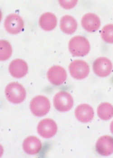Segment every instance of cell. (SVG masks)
I'll return each mask as SVG.
<instances>
[{
    "label": "cell",
    "instance_id": "cell-1",
    "mask_svg": "<svg viewBox=\"0 0 113 158\" xmlns=\"http://www.w3.org/2000/svg\"><path fill=\"white\" fill-rule=\"evenodd\" d=\"M69 48L73 56H84L89 52L90 44L85 37L77 35L73 37L69 41Z\"/></svg>",
    "mask_w": 113,
    "mask_h": 158
},
{
    "label": "cell",
    "instance_id": "cell-2",
    "mask_svg": "<svg viewBox=\"0 0 113 158\" xmlns=\"http://www.w3.org/2000/svg\"><path fill=\"white\" fill-rule=\"evenodd\" d=\"M5 94L7 99L14 104L23 102L26 96L25 88L18 82H13L6 86Z\"/></svg>",
    "mask_w": 113,
    "mask_h": 158
},
{
    "label": "cell",
    "instance_id": "cell-3",
    "mask_svg": "<svg viewBox=\"0 0 113 158\" xmlns=\"http://www.w3.org/2000/svg\"><path fill=\"white\" fill-rule=\"evenodd\" d=\"M50 107L49 99L43 95L36 96L30 103V109L32 114L38 117L46 115L50 110Z\"/></svg>",
    "mask_w": 113,
    "mask_h": 158
},
{
    "label": "cell",
    "instance_id": "cell-4",
    "mask_svg": "<svg viewBox=\"0 0 113 158\" xmlns=\"http://www.w3.org/2000/svg\"><path fill=\"white\" fill-rule=\"evenodd\" d=\"M73 99L72 95L67 92L61 91L56 93L53 98V104L57 111L68 112L73 106Z\"/></svg>",
    "mask_w": 113,
    "mask_h": 158
},
{
    "label": "cell",
    "instance_id": "cell-5",
    "mask_svg": "<svg viewBox=\"0 0 113 158\" xmlns=\"http://www.w3.org/2000/svg\"><path fill=\"white\" fill-rule=\"evenodd\" d=\"M69 72L72 77L77 80L86 78L90 73L88 63L82 60L72 61L69 66Z\"/></svg>",
    "mask_w": 113,
    "mask_h": 158
},
{
    "label": "cell",
    "instance_id": "cell-6",
    "mask_svg": "<svg viewBox=\"0 0 113 158\" xmlns=\"http://www.w3.org/2000/svg\"><path fill=\"white\" fill-rule=\"evenodd\" d=\"M4 27L7 32L15 35L22 32L24 29V23L22 18L15 13L10 14L5 19Z\"/></svg>",
    "mask_w": 113,
    "mask_h": 158
},
{
    "label": "cell",
    "instance_id": "cell-7",
    "mask_svg": "<svg viewBox=\"0 0 113 158\" xmlns=\"http://www.w3.org/2000/svg\"><path fill=\"white\" fill-rule=\"evenodd\" d=\"M113 68L112 63L107 57H99L93 62V71L95 75L101 77L109 76L112 72Z\"/></svg>",
    "mask_w": 113,
    "mask_h": 158
},
{
    "label": "cell",
    "instance_id": "cell-8",
    "mask_svg": "<svg viewBox=\"0 0 113 158\" xmlns=\"http://www.w3.org/2000/svg\"><path fill=\"white\" fill-rule=\"evenodd\" d=\"M57 126L53 120L45 118L39 123L37 127L39 134L44 138H50L55 135L57 132Z\"/></svg>",
    "mask_w": 113,
    "mask_h": 158
},
{
    "label": "cell",
    "instance_id": "cell-9",
    "mask_svg": "<svg viewBox=\"0 0 113 158\" xmlns=\"http://www.w3.org/2000/svg\"><path fill=\"white\" fill-rule=\"evenodd\" d=\"M47 76L51 83L55 85L63 84L67 78L66 70L60 66H52L49 68Z\"/></svg>",
    "mask_w": 113,
    "mask_h": 158
},
{
    "label": "cell",
    "instance_id": "cell-10",
    "mask_svg": "<svg viewBox=\"0 0 113 158\" xmlns=\"http://www.w3.org/2000/svg\"><path fill=\"white\" fill-rule=\"evenodd\" d=\"M96 152L102 156H109L113 153V138L108 135L101 136L95 145Z\"/></svg>",
    "mask_w": 113,
    "mask_h": 158
},
{
    "label": "cell",
    "instance_id": "cell-11",
    "mask_svg": "<svg viewBox=\"0 0 113 158\" xmlns=\"http://www.w3.org/2000/svg\"><path fill=\"white\" fill-rule=\"evenodd\" d=\"M81 24L83 28L89 32H94L100 27L101 20L98 15L92 13H88L83 15Z\"/></svg>",
    "mask_w": 113,
    "mask_h": 158
},
{
    "label": "cell",
    "instance_id": "cell-12",
    "mask_svg": "<svg viewBox=\"0 0 113 158\" xmlns=\"http://www.w3.org/2000/svg\"><path fill=\"white\" fill-rule=\"evenodd\" d=\"M9 71L14 77L21 78L25 77L28 73V65L22 59H15L10 64Z\"/></svg>",
    "mask_w": 113,
    "mask_h": 158
},
{
    "label": "cell",
    "instance_id": "cell-13",
    "mask_svg": "<svg viewBox=\"0 0 113 158\" xmlns=\"http://www.w3.org/2000/svg\"><path fill=\"white\" fill-rule=\"evenodd\" d=\"M75 115L79 121L83 123H88L93 119L94 111L90 105L83 103L77 107L75 111Z\"/></svg>",
    "mask_w": 113,
    "mask_h": 158
},
{
    "label": "cell",
    "instance_id": "cell-14",
    "mask_svg": "<svg viewBox=\"0 0 113 158\" xmlns=\"http://www.w3.org/2000/svg\"><path fill=\"white\" fill-rule=\"evenodd\" d=\"M42 146V145L40 140L35 136L27 137L23 143L24 152L30 155L37 154L41 150Z\"/></svg>",
    "mask_w": 113,
    "mask_h": 158
},
{
    "label": "cell",
    "instance_id": "cell-15",
    "mask_svg": "<svg viewBox=\"0 0 113 158\" xmlns=\"http://www.w3.org/2000/svg\"><path fill=\"white\" fill-rule=\"evenodd\" d=\"M39 24L42 29L46 31L53 30L57 24L56 15L52 12H45L43 14L39 19Z\"/></svg>",
    "mask_w": 113,
    "mask_h": 158
},
{
    "label": "cell",
    "instance_id": "cell-16",
    "mask_svg": "<svg viewBox=\"0 0 113 158\" xmlns=\"http://www.w3.org/2000/svg\"><path fill=\"white\" fill-rule=\"evenodd\" d=\"M60 27L65 34H73L77 27V23L75 19L69 15H64L60 19Z\"/></svg>",
    "mask_w": 113,
    "mask_h": 158
},
{
    "label": "cell",
    "instance_id": "cell-17",
    "mask_svg": "<svg viewBox=\"0 0 113 158\" xmlns=\"http://www.w3.org/2000/svg\"><path fill=\"white\" fill-rule=\"evenodd\" d=\"M97 115L102 120L107 121L113 117V106L107 102L101 103L97 110Z\"/></svg>",
    "mask_w": 113,
    "mask_h": 158
},
{
    "label": "cell",
    "instance_id": "cell-18",
    "mask_svg": "<svg viewBox=\"0 0 113 158\" xmlns=\"http://www.w3.org/2000/svg\"><path fill=\"white\" fill-rule=\"evenodd\" d=\"M12 49L10 43L6 40H0V60L4 61L7 60L12 54Z\"/></svg>",
    "mask_w": 113,
    "mask_h": 158
},
{
    "label": "cell",
    "instance_id": "cell-19",
    "mask_svg": "<svg viewBox=\"0 0 113 158\" xmlns=\"http://www.w3.org/2000/svg\"><path fill=\"white\" fill-rule=\"evenodd\" d=\"M101 37L105 42L113 44V24H107L102 28Z\"/></svg>",
    "mask_w": 113,
    "mask_h": 158
},
{
    "label": "cell",
    "instance_id": "cell-20",
    "mask_svg": "<svg viewBox=\"0 0 113 158\" xmlns=\"http://www.w3.org/2000/svg\"><path fill=\"white\" fill-rule=\"evenodd\" d=\"M60 5L64 8L66 9H70L73 8L75 6L77 3L78 1L77 0H60L58 1Z\"/></svg>",
    "mask_w": 113,
    "mask_h": 158
},
{
    "label": "cell",
    "instance_id": "cell-21",
    "mask_svg": "<svg viewBox=\"0 0 113 158\" xmlns=\"http://www.w3.org/2000/svg\"><path fill=\"white\" fill-rule=\"evenodd\" d=\"M110 130H111V132L113 134V121L111 123L110 125Z\"/></svg>",
    "mask_w": 113,
    "mask_h": 158
}]
</instances>
